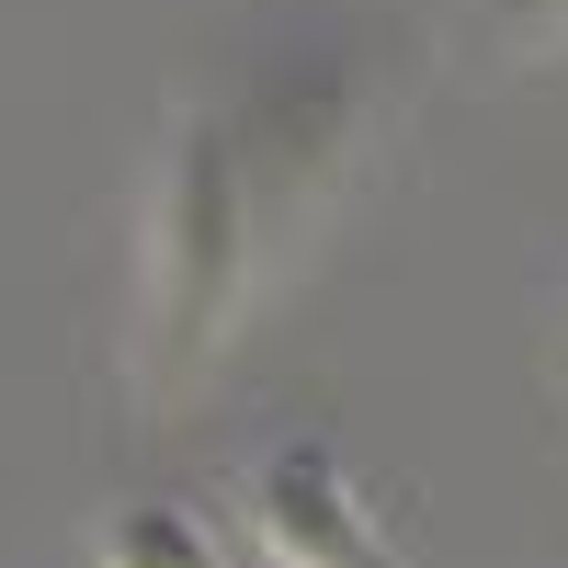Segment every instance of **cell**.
<instances>
[{
	"instance_id": "obj_4",
	"label": "cell",
	"mask_w": 568,
	"mask_h": 568,
	"mask_svg": "<svg viewBox=\"0 0 568 568\" xmlns=\"http://www.w3.org/2000/svg\"><path fill=\"white\" fill-rule=\"evenodd\" d=\"M511 34H568V0H511Z\"/></svg>"
},
{
	"instance_id": "obj_3",
	"label": "cell",
	"mask_w": 568,
	"mask_h": 568,
	"mask_svg": "<svg viewBox=\"0 0 568 568\" xmlns=\"http://www.w3.org/2000/svg\"><path fill=\"white\" fill-rule=\"evenodd\" d=\"M103 568H216V546H205L194 511L136 500V511H114V524H103Z\"/></svg>"
},
{
	"instance_id": "obj_1",
	"label": "cell",
	"mask_w": 568,
	"mask_h": 568,
	"mask_svg": "<svg viewBox=\"0 0 568 568\" xmlns=\"http://www.w3.org/2000/svg\"><path fill=\"white\" fill-rule=\"evenodd\" d=\"M251 171H240V136L216 114L171 125V160H160V227H149V364L160 387L194 375L216 353L227 307H240V273H251Z\"/></svg>"
},
{
	"instance_id": "obj_2",
	"label": "cell",
	"mask_w": 568,
	"mask_h": 568,
	"mask_svg": "<svg viewBox=\"0 0 568 568\" xmlns=\"http://www.w3.org/2000/svg\"><path fill=\"white\" fill-rule=\"evenodd\" d=\"M240 511H251V535H262L273 568H398L387 546H375L364 489L342 478V455H329L318 433H273V444H251V466H240Z\"/></svg>"
}]
</instances>
